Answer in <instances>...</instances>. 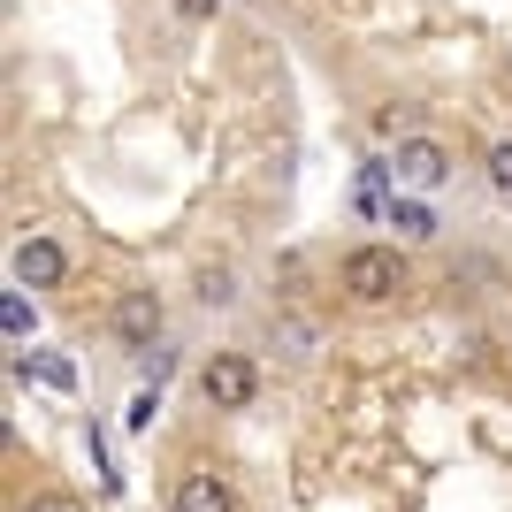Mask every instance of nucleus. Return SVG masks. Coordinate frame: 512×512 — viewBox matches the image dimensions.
I'll return each mask as SVG.
<instances>
[{
  "label": "nucleus",
  "mask_w": 512,
  "mask_h": 512,
  "mask_svg": "<svg viewBox=\"0 0 512 512\" xmlns=\"http://www.w3.org/2000/svg\"><path fill=\"white\" fill-rule=\"evenodd\" d=\"M337 291L352 306H390L406 291V253H398V245H352V253L337 260Z\"/></svg>",
  "instance_id": "nucleus-1"
},
{
  "label": "nucleus",
  "mask_w": 512,
  "mask_h": 512,
  "mask_svg": "<svg viewBox=\"0 0 512 512\" xmlns=\"http://www.w3.org/2000/svg\"><path fill=\"white\" fill-rule=\"evenodd\" d=\"M161 329H169V306H161V291H153V283L115 291V306H107V337L123 344L130 360H146L153 344H161Z\"/></svg>",
  "instance_id": "nucleus-2"
},
{
  "label": "nucleus",
  "mask_w": 512,
  "mask_h": 512,
  "mask_svg": "<svg viewBox=\"0 0 512 512\" xmlns=\"http://www.w3.org/2000/svg\"><path fill=\"white\" fill-rule=\"evenodd\" d=\"M199 398L214 413H253L260 406V360L253 352H207L199 360Z\"/></svg>",
  "instance_id": "nucleus-3"
},
{
  "label": "nucleus",
  "mask_w": 512,
  "mask_h": 512,
  "mask_svg": "<svg viewBox=\"0 0 512 512\" xmlns=\"http://www.w3.org/2000/svg\"><path fill=\"white\" fill-rule=\"evenodd\" d=\"M8 276H16L23 291H62V276H69V253H62V245H54L46 230H31V237L16 245V253H8Z\"/></svg>",
  "instance_id": "nucleus-4"
},
{
  "label": "nucleus",
  "mask_w": 512,
  "mask_h": 512,
  "mask_svg": "<svg viewBox=\"0 0 512 512\" xmlns=\"http://www.w3.org/2000/svg\"><path fill=\"white\" fill-rule=\"evenodd\" d=\"M390 176H398L406 192H444L451 153L436 146V138H398V153H390Z\"/></svg>",
  "instance_id": "nucleus-5"
},
{
  "label": "nucleus",
  "mask_w": 512,
  "mask_h": 512,
  "mask_svg": "<svg viewBox=\"0 0 512 512\" xmlns=\"http://www.w3.org/2000/svg\"><path fill=\"white\" fill-rule=\"evenodd\" d=\"M169 512H237L230 474H214V467H184V474H176V490H169Z\"/></svg>",
  "instance_id": "nucleus-6"
},
{
  "label": "nucleus",
  "mask_w": 512,
  "mask_h": 512,
  "mask_svg": "<svg viewBox=\"0 0 512 512\" xmlns=\"http://www.w3.org/2000/svg\"><path fill=\"white\" fill-rule=\"evenodd\" d=\"M482 176H490V199H505V207H512V138H497V146H490Z\"/></svg>",
  "instance_id": "nucleus-7"
},
{
  "label": "nucleus",
  "mask_w": 512,
  "mask_h": 512,
  "mask_svg": "<svg viewBox=\"0 0 512 512\" xmlns=\"http://www.w3.org/2000/svg\"><path fill=\"white\" fill-rule=\"evenodd\" d=\"M192 291H199V306H237V276L230 268H199Z\"/></svg>",
  "instance_id": "nucleus-8"
},
{
  "label": "nucleus",
  "mask_w": 512,
  "mask_h": 512,
  "mask_svg": "<svg viewBox=\"0 0 512 512\" xmlns=\"http://www.w3.org/2000/svg\"><path fill=\"white\" fill-rule=\"evenodd\" d=\"M276 344H291V360H314L321 329H314V321H283V329H276Z\"/></svg>",
  "instance_id": "nucleus-9"
},
{
  "label": "nucleus",
  "mask_w": 512,
  "mask_h": 512,
  "mask_svg": "<svg viewBox=\"0 0 512 512\" xmlns=\"http://www.w3.org/2000/svg\"><path fill=\"white\" fill-rule=\"evenodd\" d=\"M153 413H161V383L130 398V413H123V421H130V436H146V428H153Z\"/></svg>",
  "instance_id": "nucleus-10"
},
{
  "label": "nucleus",
  "mask_w": 512,
  "mask_h": 512,
  "mask_svg": "<svg viewBox=\"0 0 512 512\" xmlns=\"http://www.w3.org/2000/svg\"><path fill=\"white\" fill-rule=\"evenodd\" d=\"M8 337H31V306H23V283H16V291H8Z\"/></svg>",
  "instance_id": "nucleus-11"
},
{
  "label": "nucleus",
  "mask_w": 512,
  "mask_h": 512,
  "mask_svg": "<svg viewBox=\"0 0 512 512\" xmlns=\"http://www.w3.org/2000/svg\"><path fill=\"white\" fill-rule=\"evenodd\" d=\"M176 16H184V23H214V16H222V0H176Z\"/></svg>",
  "instance_id": "nucleus-12"
},
{
  "label": "nucleus",
  "mask_w": 512,
  "mask_h": 512,
  "mask_svg": "<svg viewBox=\"0 0 512 512\" xmlns=\"http://www.w3.org/2000/svg\"><path fill=\"white\" fill-rule=\"evenodd\" d=\"M31 512H85L77 497H62V490H46V497H31Z\"/></svg>",
  "instance_id": "nucleus-13"
},
{
  "label": "nucleus",
  "mask_w": 512,
  "mask_h": 512,
  "mask_svg": "<svg viewBox=\"0 0 512 512\" xmlns=\"http://www.w3.org/2000/svg\"><path fill=\"white\" fill-rule=\"evenodd\" d=\"M398 222H406L413 237H436V222H428V207H398Z\"/></svg>",
  "instance_id": "nucleus-14"
}]
</instances>
